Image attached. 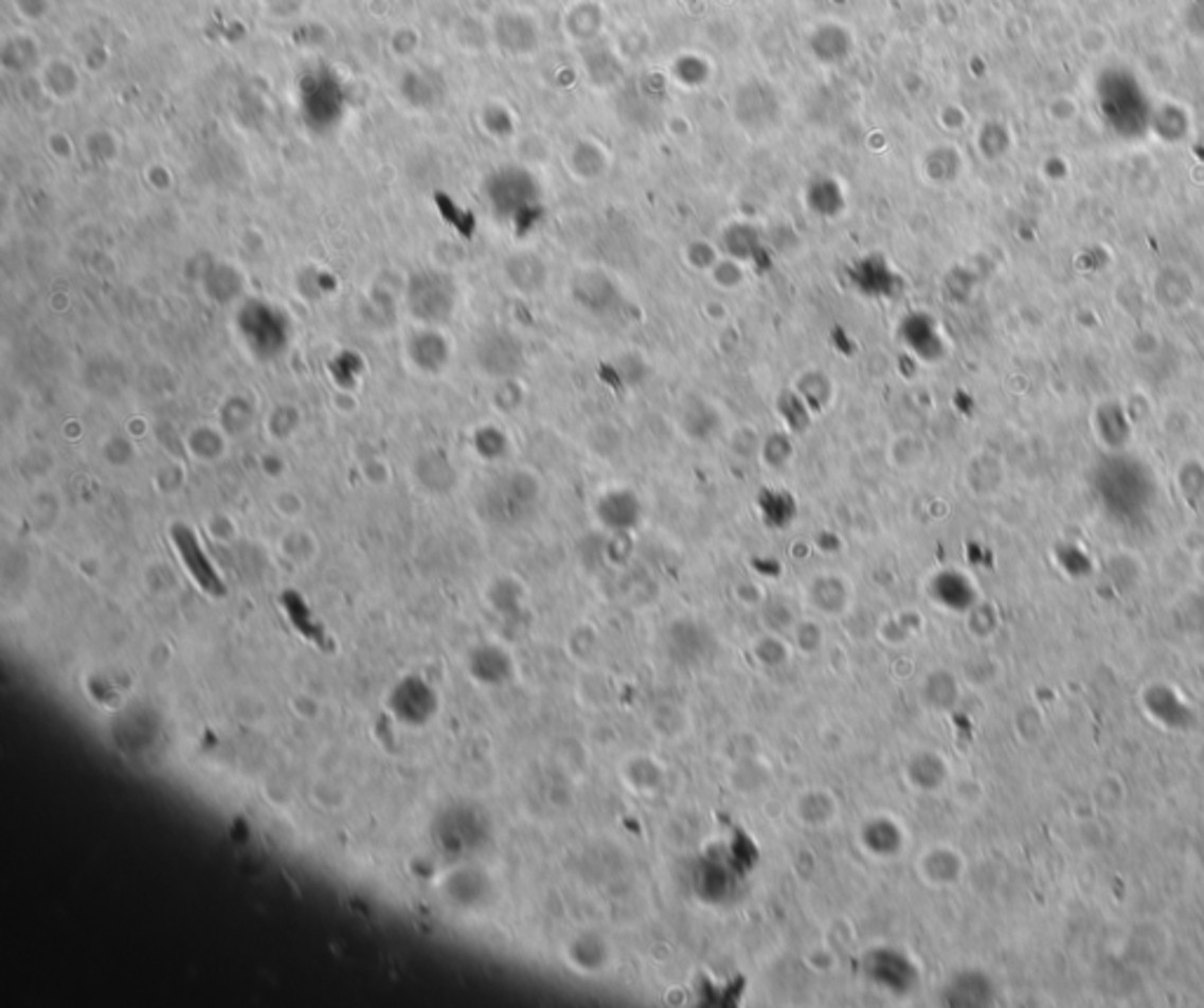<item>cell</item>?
I'll return each mask as SVG.
<instances>
[{"label": "cell", "instance_id": "obj_35", "mask_svg": "<svg viewBox=\"0 0 1204 1008\" xmlns=\"http://www.w3.org/2000/svg\"><path fill=\"white\" fill-rule=\"evenodd\" d=\"M795 642L803 653H816L824 645V630L814 620H803L795 624Z\"/></svg>", "mask_w": 1204, "mask_h": 1008}, {"label": "cell", "instance_id": "obj_18", "mask_svg": "<svg viewBox=\"0 0 1204 1008\" xmlns=\"http://www.w3.org/2000/svg\"><path fill=\"white\" fill-rule=\"evenodd\" d=\"M622 780L635 795H654L666 782V769L649 755H633L624 759Z\"/></svg>", "mask_w": 1204, "mask_h": 1008}, {"label": "cell", "instance_id": "obj_11", "mask_svg": "<svg viewBox=\"0 0 1204 1008\" xmlns=\"http://www.w3.org/2000/svg\"><path fill=\"white\" fill-rule=\"evenodd\" d=\"M720 248L724 256L739 262V264H755L760 266L765 259V242L762 233L745 221H734L720 235Z\"/></svg>", "mask_w": 1204, "mask_h": 1008}, {"label": "cell", "instance_id": "obj_4", "mask_svg": "<svg viewBox=\"0 0 1204 1008\" xmlns=\"http://www.w3.org/2000/svg\"><path fill=\"white\" fill-rule=\"evenodd\" d=\"M849 281L861 296L868 299H897L903 292L901 275L882 254H866L849 268Z\"/></svg>", "mask_w": 1204, "mask_h": 1008}, {"label": "cell", "instance_id": "obj_22", "mask_svg": "<svg viewBox=\"0 0 1204 1008\" xmlns=\"http://www.w3.org/2000/svg\"><path fill=\"white\" fill-rule=\"evenodd\" d=\"M993 983L988 975L976 971L960 973L948 985V1002L955 1006H986L993 1002Z\"/></svg>", "mask_w": 1204, "mask_h": 1008}, {"label": "cell", "instance_id": "obj_29", "mask_svg": "<svg viewBox=\"0 0 1204 1008\" xmlns=\"http://www.w3.org/2000/svg\"><path fill=\"white\" fill-rule=\"evenodd\" d=\"M887 456H889V464L894 468L911 470V468H918L922 464L924 456H927V447L918 435L901 433L889 443Z\"/></svg>", "mask_w": 1204, "mask_h": 1008}, {"label": "cell", "instance_id": "obj_17", "mask_svg": "<svg viewBox=\"0 0 1204 1008\" xmlns=\"http://www.w3.org/2000/svg\"><path fill=\"white\" fill-rule=\"evenodd\" d=\"M175 539H177L181 557H184L186 570H188L191 574H194V578L200 583V588L205 590V593L215 595V597L223 595V586H221V581L217 578L215 570H212L210 562L205 560V555H202L200 545H198V541H196V536L191 534L188 529H184V527H177V529H175Z\"/></svg>", "mask_w": 1204, "mask_h": 1008}, {"label": "cell", "instance_id": "obj_21", "mask_svg": "<svg viewBox=\"0 0 1204 1008\" xmlns=\"http://www.w3.org/2000/svg\"><path fill=\"white\" fill-rule=\"evenodd\" d=\"M647 726L659 741H683L689 734V715L676 703H657L647 715Z\"/></svg>", "mask_w": 1204, "mask_h": 1008}, {"label": "cell", "instance_id": "obj_6", "mask_svg": "<svg viewBox=\"0 0 1204 1008\" xmlns=\"http://www.w3.org/2000/svg\"><path fill=\"white\" fill-rule=\"evenodd\" d=\"M678 426L691 443H711L724 431V414L716 402L703 395H687L680 404Z\"/></svg>", "mask_w": 1204, "mask_h": 1008}, {"label": "cell", "instance_id": "obj_28", "mask_svg": "<svg viewBox=\"0 0 1204 1008\" xmlns=\"http://www.w3.org/2000/svg\"><path fill=\"white\" fill-rule=\"evenodd\" d=\"M776 414H779V419L784 421L786 431L793 433V435L809 431V426H812V416H814V412L809 410L795 389H788L779 395V398H776Z\"/></svg>", "mask_w": 1204, "mask_h": 1008}, {"label": "cell", "instance_id": "obj_25", "mask_svg": "<svg viewBox=\"0 0 1204 1008\" xmlns=\"http://www.w3.org/2000/svg\"><path fill=\"white\" fill-rule=\"evenodd\" d=\"M960 699V686L951 672L934 670L922 682V701L932 707V710H951V707Z\"/></svg>", "mask_w": 1204, "mask_h": 1008}, {"label": "cell", "instance_id": "obj_33", "mask_svg": "<svg viewBox=\"0 0 1204 1008\" xmlns=\"http://www.w3.org/2000/svg\"><path fill=\"white\" fill-rule=\"evenodd\" d=\"M753 656L767 668H779L788 661V656H791V651H788L786 642L772 632V635H765L755 642Z\"/></svg>", "mask_w": 1204, "mask_h": 1008}, {"label": "cell", "instance_id": "obj_36", "mask_svg": "<svg viewBox=\"0 0 1204 1008\" xmlns=\"http://www.w3.org/2000/svg\"><path fill=\"white\" fill-rule=\"evenodd\" d=\"M10 5L26 24H40L52 13V0H10Z\"/></svg>", "mask_w": 1204, "mask_h": 1008}, {"label": "cell", "instance_id": "obj_38", "mask_svg": "<svg viewBox=\"0 0 1204 1008\" xmlns=\"http://www.w3.org/2000/svg\"><path fill=\"white\" fill-rule=\"evenodd\" d=\"M807 961H809V967H814L816 971H828V969L835 967V957L828 948H816L812 954H809Z\"/></svg>", "mask_w": 1204, "mask_h": 1008}, {"label": "cell", "instance_id": "obj_37", "mask_svg": "<svg viewBox=\"0 0 1204 1008\" xmlns=\"http://www.w3.org/2000/svg\"><path fill=\"white\" fill-rule=\"evenodd\" d=\"M687 262L697 268V271H713V266L720 262L718 250L711 248L706 242H691L687 248Z\"/></svg>", "mask_w": 1204, "mask_h": 1008}, {"label": "cell", "instance_id": "obj_10", "mask_svg": "<svg viewBox=\"0 0 1204 1008\" xmlns=\"http://www.w3.org/2000/svg\"><path fill=\"white\" fill-rule=\"evenodd\" d=\"M793 813L795 821L805 828L822 830L840 816V802L826 788H809L795 797Z\"/></svg>", "mask_w": 1204, "mask_h": 1008}, {"label": "cell", "instance_id": "obj_13", "mask_svg": "<svg viewBox=\"0 0 1204 1008\" xmlns=\"http://www.w3.org/2000/svg\"><path fill=\"white\" fill-rule=\"evenodd\" d=\"M927 593L934 599L936 605L944 607V609H951V611H969L974 609V588L969 583V578L960 572H953V570H944L939 574L932 576L930 588H927Z\"/></svg>", "mask_w": 1204, "mask_h": 1008}, {"label": "cell", "instance_id": "obj_12", "mask_svg": "<svg viewBox=\"0 0 1204 1008\" xmlns=\"http://www.w3.org/2000/svg\"><path fill=\"white\" fill-rule=\"evenodd\" d=\"M859 844L873 858H894L903 851V830L897 821L876 816L861 825Z\"/></svg>", "mask_w": 1204, "mask_h": 1008}, {"label": "cell", "instance_id": "obj_23", "mask_svg": "<svg viewBox=\"0 0 1204 1008\" xmlns=\"http://www.w3.org/2000/svg\"><path fill=\"white\" fill-rule=\"evenodd\" d=\"M807 208L812 210L819 217H838L840 212L845 208V196H843V188L835 179L830 177H816L812 184L807 186Z\"/></svg>", "mask_w": 1204, "mask_h": 1008}, {"label": "cell", "instance_id": "obj_34", "mask_svg": "<svg viewBox=\"0 0 1204 1008\" xmlns=\"http://www.w3.org/2000/svg\"><path fill=\"white\" fill-rule=\"evenodd\" d=\"M711 275H713V281H716V285L722 289H737L745 277L743 264L730 259V256H724V259H720L716 266H713Z\"/></svg>", "mask_w": 1204, "mask_h": 1008}, {"label": "cell", "instance_id": "obj_20", "mask_svg": "<svg viewBox=\"0 0 1204 1008\" xmlns=\"http://www.w3.org/2000/svg\"><path fill=\"white\" fill-rule=\"evenodd\" d=\"M1144 703L1146 710L1153 715V720L1163 722L1165 726L1184 728L1192 720L1188 705L1181 701L1174 691L1167 689V686H1153V689H1148L1144 696Z\"/></svg>", "mask_w": 1204, "mask_h": 1008}, {"label": "cell", "instance_id": "obj_14", "mask_svg": "<svg viewBox=\"0 0 1204 1008\" xmlns=\"http://www.w3.org/2000/svg\"><path fill=\"white\" fill-rule=\"evenodd\" d=\"M905 780H909V786L918 792H936L946 786L948 780V764L946 759L934 753V750H920V753H915L905 761Z\"/></svg>", "mask_w": 1204, "mask_h": 1008}, {"label": "cell", "instance_id": "obj_1", "mask_svg": "<svg viewBox=\"0 0 1204 1008\" xmlns=\"http://www.w3.org/2000/svg\"><path fill=\"white\" fill-rule=\"evenodd\" d=\"M734 121L741 130L751 134L772 132L784 118L781 96L774 92L772 85L760 80H749L734 94Z\"/></svg>", "mask_w": 1204, "mask_h": 1008}, {"label": "cell", "instance_id": "obj_9", "mask_svg": "<svg viewBox=\"0 0 1204 1008\" xmlns=\"http://www.w3.org/2000/svg\"><path fill=\"white\" fill-rule=\"evenodd\" d=\"M965 861L953 846H930L918 861V872L924 884L934 888L953 886L963 877Z\"/></svg>", "mask_w": 1204, "mask_h": 1008}, {"label": "cell", "instance_id": "obj_27", "mask_svg": "<svg viewBox=\"0 0 1204 1008\" xmlns=\"http://www.w3.org/2000/svg\"><path fill=\"white\" fill-rule=\"evenodd\" d=\"M793 389L805 400V404L816 412H824L833 400V381H830L822 370H807L797 377Z\"/></svg>", "mask_w": 1204, "mask_h": 1008}, {"label": "cell", "instance_id": "obj_31", "mask_svg": "<svg viewBox=\"0 0 1204 1008\" xmlns=\"http://www.w3.org/2000/svg\"><path fill=\"white\" fill-rule=\"evenodd\" d=\"M760 510L767 524L772 527H786L795 518V499L781 489H767L760 494Z\"/></svg>", "mask_w": 1204, "mask_h": 1008}, {"label": "cell", "instance_id": "obj_8", "mask_svg": "<svg viewBox=\"0 0 1204 1008\" xmlns=\"http://www.w3.org/2000/svg\"><path fill=\"white\" fill-rule=\"evenodd\" d=\"M868 975L873 978V983H878L882 988H887L889 992L897 994L909 992L915 985V978H918L911 959H905L903 954L894 950L873 952L868 957Z\"/></svg>", "mask_w": 1204, "mask_h": 1008}, {"label": "cell", "instance_id": "obj_30", "mask_svg": "<svg viewBox=\"0 0 1204 1008\" xmlns=\"http://www.w3.org/2000/svg\"><path fill=\"white\" fill-rule=\"evenodd\" d=\"M791 435L793 433H788V431H776V433H770L760 439L758 452H760V458L767 468L781 470L791 464L793 456H795V445H793Z\"/></svg>", "mask_w": 1204, "mask_h": 1008}, {"label": "cell", "instance_id": "obj_26", "mask_svg": "<svg viewBox=\"0 0 1204 1008\" xmlns=\"http://www.w3.org/2000/svg\"><path fill=\"white\" fill-rule=\"evenodd\" d=\"M564 29L579 42H591L593 38H598L603 29V15L598 5H595V0H579L577 5H572L568 19H564Z\"/></svg>", "mask_w": 1204, "mask_h": 1008}, {"label": "cell", "instance_id": "obj_16", "mask_svg": "<svg viewBox=\"0 0 1204 1008\" xmlns=\"http://www.w3.org/2000/svg\"><path fill=\"white\" fill-rule=\"evenodd\" d=\"M568 959L574 969H579L586 975L600 973L610 967L612 948H610V942L600 936V933L583 931L581 936H577L570 942Z\"/></svg>", "mask_w": 1204, "mask_h": 1008}, {"label": "cell", "instance_id": "obj_24", "mask_svg": "<svg viewBox=\"0 0 1204 1008\" xmlns=\"http://www.w3.org/2000/svg\"><path fill=\"white\" fill-rule=\"evenodd\" d=\"M0 59H3V69H36L40 59V46L34 36L17 31V34L7 36L0 50Z\"/></svg>", "mask_w": 1204, "mask_h": 1008}, {"label": "cell", "instance_id": "obj_5", "mask_svg": "<svg viewBox=\"0 0 1204 1008\" xmlns=\"http://www.w3.org/2000/svg\"><path fill=\"white\" fill-rule=\"evenodd\" d=\"M593 512L595 518H598L600 527H605L607 532L628 534L643 520V501L633 489L626 487L607 489L605 494L595 499Z\"/></svg>", "mask_w": 1204, "mask_h": 1008}, {"label": "cell", "instance_id": "obj_2", "mask_svg": "<svg viewBox=\"0 0 1204 1008\" xmlns=\"http://www.w3.org/2000/svg\"><path fill=\"white\" fill-rule=\"evenodd\" d=\"M572 302L577 304L586 316L591 318H612L619 313L624 304V292L614 277L603 268L586 266L572 275L570 283Z\"/></svg>", "mask_w": 1204, "mask_h": 1008}, {"label": "cell", "instance_id": "obj_19", "mask_svg": "<svg viewBox=\"0 0 1204 1008\" xmlns=\"http://www.w3.org/2000/svg\"><path fill=\"white\" fill-rule=\"evenodd\" d=\"M568 167L572 177L581 181H598L610 169V156H607L605 146L595 139H579L577 144L570 148L568 154Z\"/></svg>", "mask_w": 1204, "mask_h": 1008}, {"label": "cell", "instance_id": "obj_32", "mask_svg": "<svg viewBox=\"0 0 1204 1008\" xmlns=\"http://www.w3.org/2000/svg\"><path fill=\"white\" fill-rule=\"evenodd\" d=\"M845 34V29H840L835 24H824V26H816L814 36H812V48H814V55L826 61V64H838V61H845V57L849 55L847 50L843 48H835V42L840 36Z\"/></svg>", "mask_w": 1204, "mask_h": 1008}, {"label": "cell", "instance_id": "obj_7", "mask_svg": "<svg viewBox=\"0 0 1204 1008\" xmlns=\"http://www.w3.org/2000/svg\"><path fill=\"white\" fill-rule=\"evenodd\" d=\"M899 339L913 356L934 362L944 356V339L936 320L924 310H911L899 320Z\"/></svg>", "mask_w": 1204, "mask_h": 1008}, {"label": "cell", "instance_id": "obj_15", "mask_svg": "<svg viewBox=\"0 0 1204 1008\" xmlns=\"http://www.w3.org/2000/svg\"><path fill=\"white\" fill-rule=\"evenodd\" d=\"M807 599L819 614L840 616L847 611L851 593L845 578H840L838 574H819L807 588Z\"/></svg>", "mask_w": 1204, "mask_h": 1008}, {"label": "cell", "instance_id": "obj_3", "mask_svg": "<svg viewBox=\"0 0 1204 1008\" xmlns=\"http://www.w3.org/2000/svg\"><path fill=\"white\" fill-rule=\"evenodd\" d=\"M489 40L514 59L537 55L541 46V29L537 17L525 10H504L489 21Z\"/></svg>", "mask_w": 1204, "mask_h": 1008}]
</instances>
